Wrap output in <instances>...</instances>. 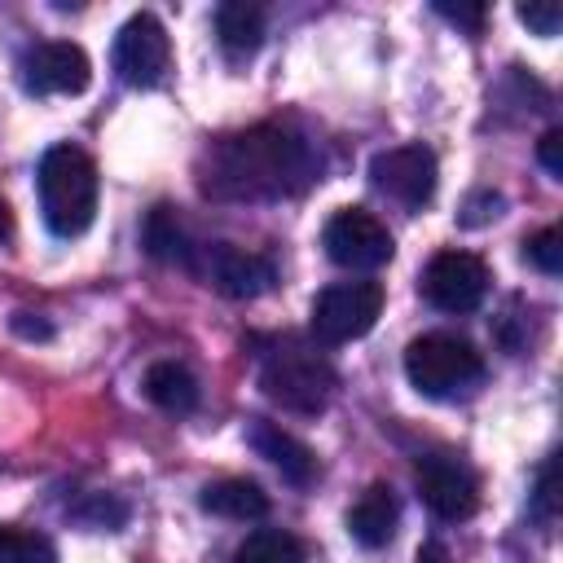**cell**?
<instances>
[{"mask_svg":"<svg viewBox=\"0 0 563 563\" xmlns=\"http://www.w3.org/2000/svg\"><path fill=\"white\" fill-rule=\"evenodd\" d=\"M321 172V158L303 136L277 123H260L207 145L198 163V185L207 198L224 202H273L303 194Z\"/></svg>","mask_w":563,"mask_h":563,"instance_id":"obj_1","label":"cell"},{"mask_svg":"<svg viewBox=\"0 0 563 563\" xmlns=\"http://www.w3.org/2000/svg\"><path fill=\"white\" fill-rule=\"evenodd\" d=\"M35 189H40V211L44 224L57 238H79L88 233L92 216H97V163L79 150V145H48L35 172Z\"/></svg>","mask_w":563,"mask_h":563,"instance_id":"obj_2","label":"cell"},{"mask_svg":"<svg viewBox=\"0 0 563 563\" xmlns=\"http://www.w3.org/2000/svg\"><path fill=\"white\" fill-rule=\"evenodd\" d=\"M405 378L431 396V400H449V396H462L471 391L479 378H484V356L475 352V343L457 339V334H418L409 347H405Z\"/></svg>","mask_w":563,"mask_h":563,"instance_id":"obj_3","label":"cell"},{"mask_svg":"<svg viewBox=\"0 0 563 563\" xmlns=\"http://www.w3.org/2000/svg\"><path fill=\"white\" fill-rule=\"evenodd\" d=\"M260 387L273 405H282L286 413H321L339 387V374L330 369L325 356L308 352V347H273L260 365Z\"/></svg>","mask_w":563,"mask_h":563,"instance_id":"obj_4","label":"cell"},{"mask_svg":"<svg viewBox=\"0 0 563 563\" xmlns=\"http://www.w3.org/2000/svg\"><path fill=\"white\" fill-rule=\"evenodd\" d=\"M378 312H383V286L378 282H369V277L334 282L312 299V334L330 347L352 343V339L374 330Z\"/></svg>","mask_w":563,"mask_h":563,"instance_id":"obj_5","label":"cell"},{"mask_svg":"<svg viewBox=\"0 0 563 563\" xmlns=\"http://www.w3.org/2000/svg\"><path fill=\"white\" fill-rule=\"evenodd\" d=\"M435 180H440V163L422 141L391 145L369 158V185L409 211H422L435 198Z\"/></svg>","mask_w":563,"mask_h":563,"instance_id":"obj_6","label":"cell"},{"mask_svg":"<svg viewBox=\"0 0 563 563\" xmlns=\"http://www.w3.org/2000/svg\"><path fill=\"white\" fill-rule=\"evenodd\" d=\"M321 246L325 255L339 264V268H356V273H374L383 268L396 246H391V233L387 224L365 211V207H343L325 220V233H321Z\"/></svg>","mask_w":563,"mask_h":563,"instance_id":"obj_7","label":"cell"},{"mask_svg":"<svg viewBox=\"0 0 563 563\" xmlns=\"http://www.w3.org/2000/svg\"><path fill=\"white\" fill-rule=\"evenodd\" d=\"M185 264L207 282L216 286L220 295L229 299H255L273 286V264L255 251H242V246H229V242H202V246H189Z\"/></svg>","mask_w":563,"mask_h":563,"instance_id":"obj_8","label":"cell"},{"mask_svg":"<svg viewBox=\"0 0 563 563\" xmlns=\"http://www.w3.org/2000/svg\"><path fill=\"white\" fill-rule=\"evenodd\" d=\"M114 70L132 88H158L172 70V40L154 13H132L114 35Z\"/></svg>","mask_w":563,"mask_h":563,"instance_id":"obj_9","label":"cell"},{"mask_svg":"<svg viewBox=\"0 0 563 563\" xmlns=\"http://www.w3.org/2000/svg\"><path fill=\"white\" fill-rule=\"evenodd\" d=\"M422 295L440 312H475L488 295V264L471 251H440L422 268Z\"/></svg>","mask_w":563,"mask_h":563,"instance_id":"obj_10","label":"cell"},{"mask_svg":"<svg viewBox=\"0 0 563 563\" xmlns=\"http://www.w3.org/2000/svg\"><path fill=\"white\" fill-rule=\"evenodd\" d=\"M418 493L427 510L449 523H462L479 510V475L462 457H449V453L418 457Z\"/></svg>","mask_w":563,"mask_h":563,"instance_id":"obj_11","label":"cell"},{"mask_svg":"<svg viewBox=\"0 0 563 563\" xmlns=\"http://www.w3.org/2000/svg\"><path fill=\"white\" fill-rule=\"evenodd\" d=\"M88 79H92V62L70 40H44L22 57V84L35 97H48V92H70L75 97V92L88 88Z\"/></svg>","mask_w":563,"mask_h":563,"instance_id":"obj_12","label":"cell"},{"mask_svg":"<svg viewBox=\"0 0 563 563\" xmlns=\"http://www.w3.org/2000/svg\"><path fill=\"white\" fill-rule=\"evenodd\" d=\"M246 440H251V449L260 453V457H268L277 471H282V479H290V484H312L317 479V453L299 440V435H290L286 427H277V422H268V418H251V427H246Z\"/></svg>","mask_w":563,"mask_h":563,"instance_id":"obj_13","label":"cell"},{"mask_svg":"<svg viewBox=\"0 0 563 563\" xmlns=\"http://www.w3.org/2000/svg\"><path fill=\"white\" fill-rule=\"evenodd\" d=\"M396 523H400V501L387 484H369L356 506L347 510V532L365 545V550H383L391 537H396Z\"/></svg>","mask_w":563,"mask_h":563,"instance_id":"obj_14","label":"cell"},{"mask_svg":"<svg viewBox=\"0 0 563 563\" xmlns=\"http://www.w3.org/2000/svg\"><path fill=\"white\" fill-rule=\"evenodd\" d=\"M216 40L229 62H246L264 44V9L251 0H224L216 9Z\"/></svg>","mask_w":563,"mask_h":563,"instance_id":"obj_15","label":"cell"},{"mask_svg":"<svg viewBox=\"0 0 563 563\" xmlns=\"http://www.w3.org/2000/svg\"><path fill=\"white\" fill-rule=\"evenodd\" d=\"M145 396L172 418H185L198 409V378L180 361H154L145 369Z\"/></svg>","mask_w":563,"mask_h":563,"instance_id":"obj_16","label":"cell"},{"mask_svg":"<svg viewBox=\"0 0 563 563\" xmlns=\"http://www.w3.org/2000/svg\"><path fill=\"white\" fill-rule=\"evenodd\" d=\"M202 510L220 515V519H264L268 515V493L255 484V479H242V475H229V479H216L202 488Z\"/></svg>","mask_w":563,"mask_h":563,"instance_id":"obj_17","label":"cell"},{"mask_svg":"<svg viewBox=\"0 0 563 563\" xmlns=\"http://www.w3.org/2000/svg\"><path fill=\"white\" fill-rule=\"evenodd\" d=\"M233 563H308V545L286 528H255L233 550Z\"/></svg>","mask_w":563,"mask_h":563,"instance_id":"obj_18","label":"cell"},{"mask_svg":"<svg viewBox=\"0 0 563 563\" xmlns=\"http://www.w3.org/2000/svg\"><path fill=\"white\" fill-rule=\"evenodd\" d=\"M0 563H57V550L44 532L0 523Z\"/></svg>","mask_w":563,"mask_h":563,"instance_id":"obj_19","label":"cell"},{"mask_svg":"<svg viewBox=\"0 0 563 563\" xmlns=\"http://www.w3.org/2000/svg\"><path fill=\"white\" fill-rule=\"evenodd\" d=\"M145 251L158 255V260H185L189 255V242L180 233V220L172 207H154L150 220H145Z\"/></svg>","mask_w":563,"mask_h":563,"instance_id":"obj_20","label":"cell"},{"mask_svg":"<svg viewBox=\"0 0 563 563\" xmlns=\"http://www.w3.org/2000/svg\"><path fill=\"white\" fill-rule=\"evenodd\" d=\"M559 506H563V493H559V453H550V457L541 462V471H537V488H532V515H537L541 523H554Z\"/></svg>","mask_w":563,"mask_h":563,"instance_id":"obj_21","label":"cell"},{"mask_svg":"<svg viewBox=\"0 0 563 563\" xmlns=\"http://www.w3.org/2000/svg\"><path fill=\"white\" fill-rule=\"evenodd\" d=\"M528 260H532L545 277H559V273H563V229L550 224V229L532 233V238H528Z\"/></svg>","mask_w":563,"mask_h":563,"instance_id":"obj_22","label":"cell"},{"mask_svg":"<svg viewBox=\"0 0 563 563\" xmlns=\"http://www.w3.org/2000/svg\"><path fill=\"white\" fill-rule=\"evenodd\" d=\"M75 519L88 523V528H106V532H114V528L128 519V506L114 501V497H106V493H88L84 506H75Z\"/></svg>","mask_w":563,"mask_h":563,"instance_id":"obj_23","label":"cell"},{"mask_svg":"<svg viewBox=\"0 0 563 563\" xmlns=\"http://www.w3.org/2000/svg\"><path fill=\"white\" fill-rule=\"evenodd\" d=\"M519 13V22L528 26V31H537V35H554L559 31V22H563V9L554 4V0H528V4H519L515 9Z\"/></svg>","mask_w":563,"mask_h":563,"instance_id":"obj_24","label":"cell"},{"mask_svg":"<svg viewBox=\"0 0 563 563\" xmlns=\"http://www.w3.org/2000/svg\"><path fill=\"white\" fill-rule=\"evenodd\" d=\"M501 216V194L497 189H475L466 202H462V224L466 229H479V224H488V220H497Z\"/></svg>","mask_w":563,"mask_h":563,"instance_id":"obj_25","label":"cell"},{"mask_svg":"<svg viewBox=\"0 0 563 563\" xmlns=\"http://www.w3.org/2000/svg\"><path fill=\"white\" fill-rule=\"evenodd\" d=\"M435 13L449 18L453 26H466L471 35H479V31H484V18H488L484 4H449V0H435Z\"/></svg>","mask_w":563,"mask_h":563,"instance_id":"obj_26","label":"cell"},{"mask_svg":"<svg viewBox=\"0 0 563 563\" xmlns=\"http://www.w3.org/2000/svg\"><path fill=\"white\" fill-rule=\"evenodd\" d=\"M537 158H541V167H545L550 176H563V132H559V128H550V132L537 141Z\"/></svg>","mask_w":563,"mask_h":563,"instance_id":"obj_27","label":"cell"},{"mask_svg":"<svg viewBox=\"0 0 563 563\" xmlns=\"http://www.w3.org/2000/svg\"><path fill=\"white\" fill-rule=\"evenodd\" d=\"M9 325H13V334H22V339H53V325L40 321L35 312H13Z\"/></svg>","mask_w":563,"mask_h":563,"instance_id":"obj_28","label":"cell"},{"mask_svg":"<svg viewBox=\"0 0 563 563\" xmlns=\"http://www.w3.org/2000/svg\"><path fill=\"white\" fill-rule=\"evenodd\" d=\"M413 563H453V559H449V550H444L440 541H422V545H418V559H413Z\"/></svg>","mask_w":563,"mask_h":563,"instance_id":"obj_29","label":"cell"},{"mask_svg":"<svg viewBox=\"0 0 563 563\" xmlns=\"http://www.w3.org/2000/svg\"><path fill=\"white\" fill-rule=\"evenodd\" d=\"M13 238V211H9V202L0 198V246Z\"/></svg>","mask_w":563,"mask_h":563,"instance_id":"obj_30","label":"cell"}]
</instances>
